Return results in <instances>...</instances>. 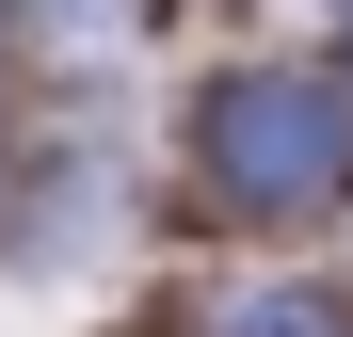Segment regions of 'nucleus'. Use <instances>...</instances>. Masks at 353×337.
<instances>
[{
    "instance_id": "obj_1",
    "label": "nucleus",
    "mask_w": 353,
    "mask_h": 337,
    "mask_svg": "<svg viewBox=\"0 0 353 337\" xmlns=\"http://www.w3.org/2000/svg\"><path fill=\"white\" fill-rule=\"evenodd\" d=\"M193 161H209L225 209L289 225V209H337V193H353V112H337L321 81H289V65H241V81H209Z\"/></svg>"
},
{
    "instance_id": "obj_2",
    "label": "nucleus",
    "mask_w": 353,
    "mask_h": 337,
    "mask_svg": "<svg viewBox=\"0 0 353 337\" xmlns=\"http://www.w3.org/2000/svg\"><path fill=\"white\" fill-rule=\"evenodd\" d=\"M209 337H337V305L321 289H257V305H225Z\"/></svg>"
}]
</instances>
